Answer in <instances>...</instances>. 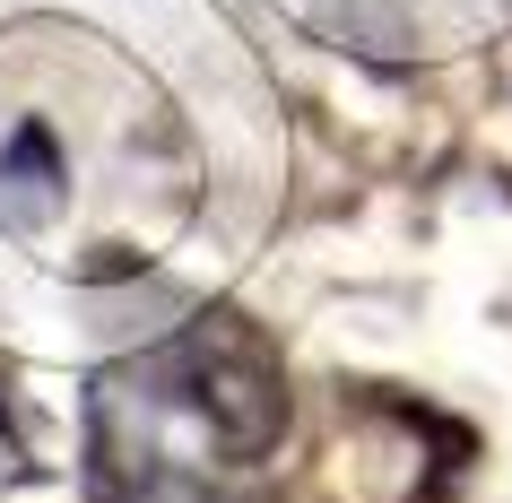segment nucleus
I'll return each mask as SVG.
<instances>
[{
    "label": "nucleus",
    "instance_id": "f257e3e1",
    "mask_svg": "<svg viewBox=\"0 0 512 503\" xmlns=\"http://www.w3.org/2000/svg\"><path fill=\"white\" fill-rule=\"evenodd\" d=\"M165 373H174V391L200 408V425L217 434L226 460L278 451V434H287V365H278V347L261 339V321L200 313L183 339L165 347Z\"/></svg>",
    "mask_w": 512,
    "mask_h": 503
},
{
    "label": "nucleus",
    "instance_id": "f03ea898",
    "mask_svg": "<svg viewBox=\"0 0 512 503\" xmlns=\"http://www.w3.org/2000/svg\"><path fill=\"white\" fill-rule=\"evenodd\" d=\"M0 469L9 477L27 469V443H18V373H9V356H0Z\"/></svg>",
    "mask_w": 512,
    "mask_h": 503
}]
</instances>
